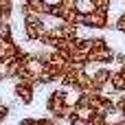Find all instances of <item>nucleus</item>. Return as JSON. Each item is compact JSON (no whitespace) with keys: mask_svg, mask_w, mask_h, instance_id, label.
Wrapping results in <instances>:
<instances>
[{"mask_svg":"<svg viewBox=\"0 0 125 125\" xmlns=\"http://www.w3.org/2000/svg\"><path fill=\"white\" fill-rule=\"evenodd\" d=\"M77 97L68 94V88H55L53 92H48V97H46V112H48V116H53L57 123L66 121L73 114V101Z\"/></svg>","mask_w":125,"mask_h":125,"instance_id":"1","label":"nucleus"},{"mask_svg":"<svg viewBox=\"0 0 125 125\" xmlns=\"http://www.w3.org/2000/svg\"><path fill=\"white\" fill-rule=\"evenodd\" d=\"M22 13V33L26 42H40L46 33H48V24L42 15L29 13V11H20Z\"/></svg>","mask_w":125,"mask_h":125,"instance_id":"2","label":"nucleus"},{"mask_svg":"<svg viewBox=\"0 0 125 125\" xmlns=\"http://www.w3.org/2000/svg\"><path fill=\"white\" fill-rule=\"evenodd\" d=\"M116 51L110 46V42L101 35H92V46L88 51V64H97V66H108L114 62Z\"/></svg>","mask_w":125,"mask_h":125,"instance_id":"3","label":"nucleus"},{"mask_svg":"<svg viewBox=\"0 0 125 125\" xmlns=\"http://www.w3.org/2000/svg\"><path fill=\"white\" fill-rule=\"evenodd\" d=\"M110 24H112V20L105 9H94V11L81 15V22H79V26H86L90 31H105Z\"/></svg>","mask_w":125,"mask_h":125,"instance_id":"4","label":"nucleus"},{"mask_svg":"<svg viewBox=\"0 0 125 125\" xmlns=\"http://www.w3.org/2000/svg\"><path fill=\"white\" fill-rule=\"evenodd\" d=\"M88 75H90V92H103L110 83L112 70H110V66H97L94 64V70H88Z\"/></svg>","mask_w":125,"mask_h":125,"instance_id":"5","label":"nucleus"},{"mask_svg":"<svg viewBox=\"0 0 125 125\" xmlns=\"http://www.w3.org/2000/svg\"><path fill=\"white\" fill-rule=\"evenodd\" d=\"M90 94V103H92V112L94 114H101V116H108L112 112H116V105H114V99L103 94V92H88Z\"/></svg>","mask_w":125,"mask_h":125,"instance_id":"6","label":"nucleus"},{"mask_svg":"<svg viewBox=\"0 0 125 125\" xmlns=\"http://www.w3.org/2000/svg\"><path fill=\"white\" fill-rule=\"evenodd\" d=\"M35 83H31V81H15L13 83V97L20 101V103H24V105H29V103H33V99H35Z\"/></svg>","mask_w":125,"mask_h":125,"instance_id":"7","label":"nucleus"},{"mask_svg":"<svg viewBox=\"0 0 125 125\" xmlns=\"http://www.w3.org/2000/svg\"><path fill=\"white\" fill-rule=\"evenodd\" d=\"M18 51H20V44H18V40L13 35H9V37H2L0 35V64H4L7 59L15 57Z\"/></svg>","mask_w":125,"mask_h":125,"instance_id":"8","label":"nucleus"},{"mask_svg":"<svg viewBox=\"0 0 125 125\" xmlns=\"http://www.w3.org/2000/svg\"><path fill=\"white\" fill-rule=\"evenodd\" d=\"M48 9L51 4L46 0H20V11H29V13H35V15H48Z\"/></svg>","mask_w":125,"mask_h":125,"instance_id":"9","label":"nucleus"},{"mask_svg":"<svg viewBox=\"0 0 125 125\" xmlns=\"http://www.w3.org/2000/svg\"><path fill=\"white\" fill-rule=\"evenodd\" d=\"M81 15H86V13H90V11H94V4L90 2V0H77V7H75Z\"/></svg>","mask_w":125,"mask_h":125,"instance_id":"10","label":"nucleus"},{"mask_svg":"<svg viewBox=\"0 0 125 125\" xmlns=\"http://www.w3.org/2000/svg\"><path fill=\"white\" fill-rule=\"evenodd\" d=\"M86 125H110V123H108L105 116H101V114H92V116L86 121Z\"/></svg>","mask_w":125,"mask_h":125,"instance_id":"11","label":"nucleus"},{"mask_svg":"<svg viewBox=\"0 0 125 125\" xmlns=\"http://www.w3.org/2000/svg\"><path fill=\"white\" fill-rule=\"evenodd\" d=\"M114 105H116V112L125 119V92H123V94H119V97L114 99Z\"/></svg>","mask_w":125,"mask_h":125,"instance_id":"12","label":"nucleus"},{"mask_svg":"<svg viewBox=\"0 0 125 125\" xmlns=\"http://www.w3.org/2000/svg\"><path fill=\"white\" fill-rule=\"evenodd\" d=\"M114 29H116L119 35H123V37H125V13H123V15H119V18L114 20Z\"/></svg>","mask_w":125,"mask_h":125,"instance_id":"13","label":"nucleus"},{"mask_svg":"<svg viewBox=\"0 0 125 125\" xmlns=\"http://www.w3.org/2000/svg\"><path fill=\"white\" fill-rule=\"evenodd\" d=\"M18 125H42V123H40V116H24V119H20Z\"/></svg>","mask_w":125,"mask_h":125,"instance_id":"14","label":"nucleus"},{"mask_svg":"<svg viewBox=\"0 0 125 125\" xmlns=\"http://www.w3.org/2000/svg\"><path fill=\"white\" fill-rule=\"evenodd\" d=\"M66 121H68V125H86V119H81V116H77L75 112H73V114H70V116H68Z\"/></svg>","mask_w":125,"mask_h":125,"instance_id":"15","label":"nucleus"},{"mask_svg":"<svg viewBox=\"0 0 125 125\" xmlns=\"http://www.w3.org/2000/svg\"><path fill=\"white\" fill-rule=\"evenodd\" d=\"M90 2L94 4V9H105V11H108V7H110L112 0H90Z\"/></svg>","mask_w":125,"mask_h":125,"instance_id":"16","label":"nucleus"},{"mask_svg":"<svg viewBox=\"0 0 125 125\" xmlns=\"http://www.w3.org/2000/svg\"><path fill=\"white\" fill-rule=\"evenodd\" d=\"M112 125H125V119H123V116H121L119 121H114V123H112Z\"/></svg>","mask_w":125,"mask_h":125,"instance_id":"17","label":"nucleus"},{"mask_svg":"<svg viewBox=\"0 0 125 125\" xmlns=\"http://www.w3.org/2000/svg\"><path fill=\"white\" fill-rule=\"evenodd\" d=\"M48 4H57V2H62V0H46Z\"/></svg>","mask_w":125,"mask_h":125,"instance_id":"18","label":"nucleus"}]
</instances>
